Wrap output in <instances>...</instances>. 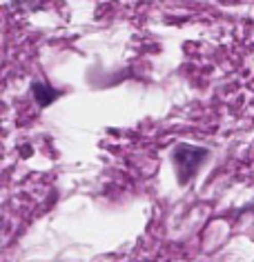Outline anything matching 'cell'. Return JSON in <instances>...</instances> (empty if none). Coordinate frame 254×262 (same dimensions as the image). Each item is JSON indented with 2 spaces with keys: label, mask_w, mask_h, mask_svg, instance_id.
Instances as JSON below:
<instances>
[{
  "label": "cell",
  "mask_w": 254,
  "mask_h": 262,
  "mask_svg": "<svg viewBox=\"0 0 254 262\" xmlns=\"http://www.w3.org/2000/svg\"><path fill=\"white\" fill-rule=\"evenodd\" d=\"M34 94L38 96V100H41L43 107H45V104H47V102L51 100V98H56L54 91H51L49 87H45V84H41V82H36V84H34Z\"/></svg>",
  "instance_id": "obj_2"
},
{
  "label": "cell",
  "mask_w": 254,
  "mask_h": 262,
  "mask_svg": "<svg viewBox=\"0 0 254 262\" xmlns=\"http://www.w3.org/2000/svg\"><path fill=\"white\" fill-rule=\"evenodd\" d=\"M207 154H210L207 149L192 145H181L174 149V165H177V173L183 185L199 171V167L203 165V158H207Z\"/></svg>",
  "instance_id": "obj_1"
}]
</instances>
